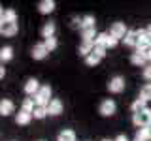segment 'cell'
Returning a JSON list of instances; mask_svg holds the SVG:
<instances>
[{
  "instance_id": "cell-1",
  "label": "cell",
  "mask_w": 151,
  "mask_h": 141,
  "mask_svg": "<svg viewBox=\"0 0 151 141\" xmlns=\"http://www.w3.org/2000/svg\"><path fill=\"white\" fill-rule=\"evenodd\" d=\"M132 124L136 128H151V109L149 107H145L140 113H134L132 115Z\"/></svg>"
},
{
  "instance_id": "cell-2",
  "label": "cell",
  "mask_w": 151,
  "mask_h": 141,
  "mask_svg": "<svg viewBox=\"0 0 151 141\" xmlns=\"http://www.w3.org/2000/svg\"><path fill=\"white\" fill-rule=\"evenodd\" d=\"M49 98H51V87L49 85H42V88L34 96V102H36V105H40V107H47L51 103Z\"/></svg>"
},
{
  "instance_id": "cell-3",
  "label": "cell",
  "mask_w": 151,
  "mask_h": 141,
  "mask_svg": "<svg viewBox=\"0 0 151 141\" xmlns=\"http://www.w3.org/2000/svg\"><path fill=\"white\" fill-rule=\"evenodd\" d=\"M117 109V103L111 100V98H106V100L100 102V107H98V113H100L102 117H111L113 113Z\"/></svg>"
},
{
  "instance_id": "cell-4",
  "label": "cell",
  "mask_w": 151,
  "mask_h": 141,
  "mask_svg": "<svg viewBox=\"0 0 151 141\" xmlns=\"http://www.w3.org/2000/svg\"><path fill=\"white\" fill-rule=\"evenodd\" d=\"M127 34H129V30H127V26H125V23H121V21H117V23H113L111 28H110V36H113L115 40H125Z\"/></svg>"
},
{
  "instance_id": "cell-5",
  "label": "cell",
  "mask_w": 151,
  "mask_h": 141,
  "mask_svg": "<svg viewBox=\"0 0 151 141\" xmlns=\"http://www.w3.org/2000/svg\"><path fill=\"white\" fill-rule=\"evenodd\" d=\"M40 88H42L40 81H38L36 77H30V79H27V83H25V87H23V90H25L27 96L34 98L36 94H38V90H40Z\"/></svg>"
},
{
  "instance_id": "cell-6",
  "label": "cell",
  "mask_w": 151,
  "mask_h": 141,
  "mask_svg": "<svg viewBox=\"0 0 151 141\" xmlns=\"http://www.w3.org/2000/svg\"><path fill=\"white\" fill-rule=\"evenodd\" d=\"M108 90L113 92V94H119L125 90V79L121 77V75H115V77L110 79V83H108Z\"/></svg>"
},
{
  "instance_id": "cell-7",
  "label": "cell",
  "mask_w": 151,
  "mask_h": 141,
  "mask_svg": "<svg viewBox=\"0 0 151 141\" xmlns=\"http://www.w3.org/2000/svg\"><path fill=\"white\" fill-rule=\"evenodd\" d=\"M30 55H32V58H34V60H44L45 56L49 55V51H47L45 43L42 41V43H34V47H32V51H30Z\"/></svg>"
},
{
  "instance_id": "cell-8",
  "label": "cell",
  "mask_w": 151,
  "mask_h": 141,
  "mask_svg": "<svg viewBox=\"0 0 151 141\" xmlns=\"http://www.w3.org/2000/svg\"><path fill=\"white\" fill-rule=\"evenodd\" d=\"M63 109H64V105H63V102H60L59 98H53L51 103L47 105V111H49L51 117H59L60 113H63Z\"/></svg>"
},
{
  "instance_id": "cell-9",
  "label": "cell",
  "mask_w": 151,
  "mask_h": 141,
  "mask_svg": "<svg viewBox=\"0 0 151 141\" xmlns=\"http://www.w3.org/2000/svg\"><path fill=\"white\" fill-rule=\"evenodd\" d=\"M130 64H134V66H140V68H145V66H147V60H145V55H144V51H138V49H136L134 53L130 55Z\"/></svg>"
},
{
  "instance_id": "cell-10",
  "label": "cell",
  "mask_w": 151,
  "mask_h": 141,
  "mask_svg": "<svg viewBox=\"0 0 151 141\" xmlns=\"http://www.w3.org/2000/svg\"><path fill=\"white\" fill-rule=\"evenodd\" d=\"M0 32L6 38L15 36L17 34V23H4V25H0Z\"/></svg>"
},
{
  "instance_id": "cell-11",
  "label": "cell",
  "mask_w": 151,
  "mask_h": 141,
  "mask_svg": "<svg viewBox=\"0 0 151 141\" xmlns=\"http://www.w3.org/2000/svg\"><path fill=\"white\" fill-rule=\"evenodd\" d=\"M125 45H129V47H136L138 49V41H140V34H138V30H129V34H127L125 40Z\"/></svg>"
},
{
  "instance_id": "cell-12",
  "label": "cell",
  "mask_w": 151,
  "mask_h": 141,
  "mask_svg": "<svg viewBox=\"0 0 151 141\" xmlns=\"http://www.w3.org/2000/svg\"><path fill=\"white\" fill-rule=\"evenodd\" d=\"M0 23H17V13L15 9H2L0 13Z\"/></svg>"
},
{
  "instance_id": "cell-13",
  "label": "cell",
  "mask_w": 151,
  "mask_h": 141,
  "mask_svg": "<svg viewBox=\"0 0 151 141\" xmlns=\"http://www.w3.org/2000/svg\"><path fill=\"white\" fill-rule=\"evenodd\" d=\"M12 113H15V103L12 100H2L0 102V115L8 117V115H12Z\"/></svg>"
},
{
  "instance_id": "cell-14",
  "label": "cell",
  "mask_w": 151,
  "mask_h": 141,
  "mask_svg": "<svg viewBox=\"0 0 151 141\" xmlns=\"http://www.w3.org/2000/svg\"><path fill=\"white\" fill-rule=\"evenodd\" d=\"M32 119H34V117H32V113H28V111H19L17 115H15V122L17 124H21V126H27L28 122H30Z\"/></svg>"
},
{
  "instance_id": "cell-15",
  "label": "cell",
  "mask_w": 151,
  "mask_h": 141,
  "mask_svg": "<svg viewBox=\"0 0 151 141\" xmlns=\"http://www.w3.org/2000/svg\"><path fill=\"white\" fill-rule=\"evenodd\" d=\"M78 51H79V55H81V56H85V58H87V56L94 51V41H81Z\"/></svg>"
},
{
  "instance_id": "cell-16",
  "label": "cell",
  "mask_w": 151,
  "mask_h": 141,
  "mask_svg": "<svg viewBox=\"0 0 151 141\" xmlns=\"http://www.w3.org/2000/svg\"><path fill=\"white\" fill-rule=\"evenodd\" d=\"M55 30H57V26H55L53 21L45 23V25L42 26V36H44V40H47V38H55Z\"/></svg>"
},
{
  "instance_id": "cell-17",
  "label": "cell",
  "mask_w": 151,
  "mask_h": 141,
  "mask_svg": "<svg viewBox=\"0 0 151 141\" xmlns=\"http://www.w3.org/2000/svg\"><path fill=\"white\" fill-rule=\"evenodd\" d=\"M53 9H55V2H53V0H42V2L38 4V11L44 13V15L51 13Z\"/></svg>"
},
{
  "instance_id": "cell-18",
  "label": "cell",
  "mask_w": 151,
  "mask_h": 141,
  "mask_svg": "<svg viewBox=\"0 0 151 141\" xmlns=\"http://www.w3.org/2000/svg\"><path fill=\"white\" fill-rule=\"evenodd\" d=\"M57 141H76V132L72 128H64L63 132H59Z\"/></svg>"
},
{
  "instance_id": "cell-19",
  "label": "cell",
  "mask_w": 151,
  "mask_h": 141,
  "mask_svg": "<svg viewBox=\"0 0 151 141\" xmlns=\"http://www.w3.org/2000/svg\"><path fill=\"white\" fill-rule=\"evenodd\" d=\"M145 103H147V102H145L144 98H140V96L136 98V100L132 102V105H130V109H132V115H134V113H140V111H144L145 107H147Z\"/></svg>"
},
{
  "instance_id": "cell-20",
  "label": "cell",
  "mask_w": 151,
  "mask_h": 141,
  "mask_svg": "<svg viewBox=\"0 0 151 141\" xmlns=\"http://www.w3.org/2000/svg\"><path fill=\"white\" fill-rule=\"evenodd\" d=\"M138 141H151V128H140L136 132V137Z\"/></svg>"
},
{
  "instance_id": "cell-21",
  "label": "cell",
  "mask_w": 151,
  "mask_h": 141,
  "mask_svg": "<svg viewBox=\"0 0 151 141\" xmlns=\"http://www.w3.org/2000/svg\"><path fill=\"white\" fill-rule=\"evenodd\" d=\"M96 30L94 28H87V30H81V41H94L96 40Z\"/></svg>"
},
{
  "instance_id": "cell-22",
  "label": "cell",
  "mask_w": 151,
  "mask_h": 141,
  "mask_svg": "<svg viewBox=\"0 0 151 141\" xmlns=\"http://www.w3.org/2000/svg\"><path fill=\"white\" fill-rule=\"evenodd\" d=\"M12 58H13V49L9 45L2 47V49H0V60H2V62H8V60H12Z\"/></svg>"
},
{
  "instance_id": "cell-23",
  "label": "cell",
  "mask_w": 151,
  "mask_h": 141,
  "mask_svg": "<svg viewBox=\"0 0 151 141\" xmlns=\"http://www.w3.org/2000/svg\"><path fill=\"white\" fill-rule=\"evenodd\" d=\"M21 109L23 111H28V113H34L36 109V102H34V98H25L21 103Z\"/></svg>"
},
{
  "instance_id": "cell-24",
  "label": "cell",
  "mask_w": 151,
  "mask_h": 141,
  "mask_svg": "<svg viewBox=\"0 0 151 141\" xmlns=\"http://www.w3.org/2000/svg\"><path fill=\"white\" fill-rule=\"evenodd\" d=\"M81 30H87V28H94V15H85L81 17Z\"/></svg>"
},
{
  "instance_id": "cell-25",
  "label": "cell",
  "mask_w": 151,
  "mask_h": 141,
  "mask_svg": "<svg viewBox=\"0 0 151 141\" xmlns=\"http://www.w3.org/2000/svg\"><path fill=\"white\" fill-rule=\"evenodd\" d=\"M47 115H49V111H47V107H40V105H36L34 113H32V117H34V119H38V120L45 119Z\"/></svg>"
},
{
  "instance_id": "cell-26",
  "label": "cell",
  "mask_w": 151,
  "mask_h": 141,
  "mask_svg": "<svg viewBox=\"0 0 151 141\" xmlns=\"http://www.w3.org/2000/svg\"><path fill=\"white\" fill-rule=\"evenodd\" d=\"M140 98H144L145 102L151 100V83H145L144 87L140 88Z\"/></svg>"
},
{
  "instance_id": "cell-27",
  "label": "cell",
  "mask_w": 151,
  "mask_h": 141,
  "mask_svg": "<svg viewBox=\"0 0 151 141\" xmlns=\"http://www.w3.org/2000/svg\"><path fill=\"white\" fill-rule=\"evenodd\" d=\"M100 60H102V56L98 55V53H94V51H93V53L89 55L87 58H85V62H87V66H96L98 62H100Z\"/></svg>"
},
{
  "instance_id": "cell-28",
  "label": "cell",
  "mask_w": 151,
  "mask_h": 141,
  "mask_svg": "<svg viewBox=\"0 0 151 141\" xmlns=\"http://www.w3.org/2000/svg\"><path fill=\"white\" fill-rule=\"evenodd\" d=\"M108 36H110L108 32H100V34L96 36V40H94V43L100 45V47H106V49H108Z\"/></svg>"
},
{
  "instance_id": "cell-29",
  "label": "cell",
  "mask_w": 151,
  "mask_h": 141,
  "mask_svg": "<svg viewBox=\"0 0 151 141\" xmlns=\"http://www.w3.org/2000/svg\"><path fill=\"white\" fill-rule=\"evenodd\" d=\"M44 43H45V47H47L49 53H51V51H55L57 45H59V43H57V38H47V40H44Z\"/></svg>"
},
{
  "instance_id": "cell-30",
  "label": "cell",
  "mask_w": 151,
  "mask_h": 141,
  "mask_svg": "<svg viewBox=\"0 0 151 141\" xmlns=\"http://www.w3.org/2000/svg\"><path fill=\"white\" fill-rule=\"evenodd\" d=\"M142 75H144V79L145 81H151V62L144 68V72H142Z\"/></svg>"
},
{
  "instance_id": "cell-31",
  "label": "cell",
  "mask_w": 151,
  "mask_h": 141,
  "mask_svg": "<svg viewBox=\"0 0 151 141\" xmlns=\"http://www.w3.org/2000/svg\"><path fill=\"white\" fill-rule=\"evenodd\" d=\"M106 47H100V45H96V43H94V53H98V55H100L102 56V58H104V56H106Z\"/></svg>"
},
{
  "instance_id": "cell-32",
  "label": "cell",
  "mask_w": 151,
  "mask_h": 141,
  "mask_svg": "<svg viewBox=\"0 0 151 141\" xmlns=\"http://www.w3.org/2000/svg\"><path fill=\"white\" fill-rule=\"evenodd\" d=\"M117 41H119V40H115L113 36H108V49H111V47H115V45H117Z\"/></svg>"
},
{
  "instance_id": "cell-33",
  "label": "cell",
  "mask_w": 151,
  "mask_h": 141,
  "mask_svg": "<svg viewBox=\"0 0 151 141\" xmlns=\"http://www.w3.org/2000/svg\"><path fill=\"white\" fill-rule=\"evenodd\" d=\"M144 55H145V60H147V64H149V62H151V47L144 51Z\"/></svg>"
},
{
  "instance_id": "cell-34",
  "label": "cell",
  "mask_w": 151,
  "mask_h": 141,
  "mask_svg": "<svg viewBox=\"0 0 151 141\" xmlns=\"http://www.w3.org/2000/svg\"><path fill=\"white\" fill-rule=\"evenodd\" d=\"M113 141H129V137H127L125 134H119V135H117V137L113 139Z\"/></svg>"
},
{
  "instance_id": "cell-35",
  "label": "cell",
  "mask_w": 151,
  "mask_h": 141,
  "mask_svg": "<svg viewBox=\"0 0 151 141\" xmlns=\"http://www.w3.org/2000/svg\"><path fill=\"white\" fill-rule=\"evenodd\" d=\"M145 36H147L149 40H151V25H147V26H145Z\"/></svg>"
},
{
  "instance_id": "cell-36",
  "label": "cell",
  "mask_w": 151,
  "mask_h": 141,
  "mask_svg": "<svg viewBox=\"0 0 151 141\" xmlns=\"http://www.w3.org/2000/svg\"><path fill=\"white\" fill-rule=\"evenodd\" d=\"M102 141H113V139H102Z\"/></svg>"
},
{
  "instance_id": "cell-37",
  "label": "cell",
  "mask_w": 151,
  "mask_h": 141,
  "mask_svg": "<svg viewBox=\"0 0 151 141\" xmlns=\"http://www.w3.org/2000/svg\"><path fill=\"white\" fill-rule=\"evenodd\" d=\"M134 141H138V139H134Z\"/></svg>"
}]
</instances>
